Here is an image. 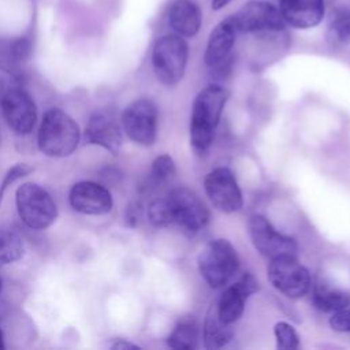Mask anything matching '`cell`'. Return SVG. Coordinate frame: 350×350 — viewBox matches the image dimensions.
I'll use <instances>...</instances> for the list:
<instances>
[{
	"label": "cell",
	"mask_w": 350,
	"mask_h": 350,
	"mask_svg": "<svg viewBox=\"0 0 350 350\" xmlns=\"http://www.w3.org/2000/svg\"><path fill=\"white\" fill-rule=\"evenodd\" d=\"M227 100V89L217 83L208 85L194 98L190 116V144L196 152L204 153L212 145Z\"/></svg>",
	"instance_id": "obj_1"
},
{
	"label": "cell",
	"mask_w": 350,
	"mask_h": 350,
	"mask_svg": "<svg viewBox=\"0 0 350 350\" xmlns=\"http://www.w3.org/2000/svg\"><path fill=\"white\" fill-rule=\"evenodd\" d=\"M79 138V127L68 113L59 108L45 112L37 135L41 153L49 157L70 156L77 149Z\"/></svg>",
	"instance_id": "obj_2"
},
{
	"label": "cell",
	"mask_w": 350,
	"mask_h": 350,
	"mask_svg": "<svg viewBox=\"0 0 350 350\" xmlns=\"http://www.w3.org/2000/svg\"><path fill=\"white\" fill-rule=\"evenodd\" d=\"M198 272L211 288H219L230 282L239 268L235 247L223 238L209 241L197 258Z\"/></svg>",
	"instance_id": "obj_3"
},
{
	"label": "cell",
	"mask_w": 350,
	"mask_h": 350,
	"mask_svg": "<svg viewBox=\"0 0 350 350\" xmlns=\"http://www.w3.org/2000/svg\"><path fill=\"white\" fill-rule=\"evenodd\" d=\"M189 59V45L179 34L160 37L152 49V66L157 79L167 85H176L185 75Z\"/></svg>",
	"instance_id": "obj_4"
},
{
	"label": "cell",
	"mask_w": 350,
	"mask_h": 350,
	"mask_svg": "<svg viewBox=\"0 0 350 350\" xmlns=\"http://www.w3.org/2000/svg\"><path fill=\"white\" fill-rule=\"evenodd\" d=\"M16 211L21 220L33 230H45L56 220L57 206L40 185L27 182L16 189Z\"/></svg>",
	"instance_id": "obj_5"
},
{
	"label": "cell",
	"mask_w": 350,
	"mask_h": 350,
	"mask_svg": "<svg viewBox=\"0 0 350 350\" xmlns=\"http://www.w3.org/2000/svg\"><path fill=\"white\" fill-rule=\"evenodd\" d=\"M268 279L273 288L291 299L306 295L312 288V278L297 256H279L271 258L268 265Z\"/></svg>",
	"instance_id": "obj_6"
},
{
	"label": "cell",
	"mask_w": 350,
	"mask_h": 350,
	"mask_svg": "<svg viewBox=\"0 0 350 350\" xmlns=\"http://www.w3.org/2000/svg\"><path fill=\"white\" fill-rule=\"evenodd\" d=\"M237 31H280L286 22L279 7L265 0H250L245 3L234 15L228 16Z\"/></svg>",
	"instance_id": "obj_7"
},
{
	"label": "cell",
	"mask_w": 350,
	"mask_h": 350,
	"mask_svg": "<svg viewBox=\"0 0 350 350\" xmlns=\"http://www.w3.org/2000/svg\"><path fill=\"white\" fill-rule=\"evenodd\" d=\"M122 127L127 137L138 145L150 146L157 137V107L150 98L130 103L122 113Z\"/></svg>",
	"instance_id": "obj_8"
},
{
	"label": "cell",
	"mask_w": 350,
	"mask_h": 350,
	"mask_svg": "<svg viewBox=\"0 0 350 350\" xmlns=\"http://www.w3.org/2000/svg\"><path fill=\"white\" fill-rule=\"evenodd\" d=\"M0 107L8 127L15 134L26 135L31 133L37 120V108L25 89L5 85L1 90Z\"/></svg>",
	"instance_id": "obj_9"
},
{
	"label": "cell",
	"mask_w": 350,
	"mask_h": 350,
	"mask_svg": "<svg viewBox=\"0 0 350 350\" xmlns=\"http://www.w3.org/2000/svg\"><path fill=\"white\" fill-rule=\"evenodd\" d=\"M249 235L253 246L267 258H275L279 256H297V242L279 232L271 221L262 215H253L249 219Z\"/></svg>",
	"instance_id": "obj_10"
},
{
	"label": "cell",
	"mask_w": 350,
	"mask_h": 350,
	"mask_svg": "<svg viewBox=\"0 0 350 350\" xmlns=\"http://www.w3.org/2000/svg\"><path fill=\"white\" fill-rule=\"evenodd\" d=\"M204 189L212 205L224 213L237 212L243 205L237 178L227 167H217L209 171L204 179Z\"/></svg>",
	"instance_id": "obj_11"
},
{
	"label": "cell",
	"mask_w": 350,
	"mask_h": 350,
	"mask_svg": "<svg viewBox=\"0 0 350 350\" xmlns=\"http://www.w3.org/2000/svg\"><path fill=\"white\" fill-rule=\"evenodd\" d=\"M174 224L189 232H197L209 223V211L201 198L187 187L174 189L167 196Z\"/></svg>",
	"instance_id": "obj_12"
},
{
	"label": "cell",
	"mask_w": 350,
	"mask_h": 350,
	"mask_svg": "<svg viewBox=\"0 0 350 350\" xmlns=\"http://www.w3.org/2000/svg\"><path fill=\"white\" fill-rule=\"evenodd\" d=\"M83 138L86 144L98 145L116 156L122 145L120 124L111 111L97 109L88 120Z\"/></svg>",
	"instance_id": "obj_13"
},
{
	"label": "cell",
	"mask_w": 350,
	"mask_h": 350,
	"mask_svg": "<svg viewBox=\"0 0 350 350\" xmlns=\"http://www.w3.org/2000/svg\"><path fill=\"white\" fill-rule=\"evenodd\" d=\"M258 290V282L252 273H243L235 283L228 286L216 308L219 319L227 324H234L243 314L247 298Z\"/></svg>",
	"instance_id": "obj_14"
},
{
	"label": "cell",
	"mask_w": 350,
	"mask_h": 350,
	"mask_svg": "<svg viewBox=\"0 0 350 350\" xmlns=\"http://www.w3.org/2000/svg\"><path fill=\"white\" fill-rule=\"evenodd\" d=\"M70 205L83 215H105L111 212L113 201L109 190L96 182H78L70 190Z\"/></svg>",
	"instance_id": "obj_15"
},
{
	"label": "cell",
	"mask_w": 350,
	"mask_h": 350,
	"mask_svg": "<svg viewBox=\"0 0 350 350\" xmlns=\"http://www.w3.org/2000/svg\"><path fill=\"white\" fill-rule=\"evenodd\" d=\"M279 11L286 22L295 29H310L325 15L324 0H279Z\"/></svg>",
	"instance_id": "obj_16"
},
{
	"label": "cell",
	"mask_w": 350,
	"mask_h": 350,
	"mask_svg": "<svg viewBox=\"0 0 350 350\" xmlns=\"http://www.w3.org/2000/svg\"><path fill=\"white\" fill-rule=\"evenodd\" d=\"M235 34L237 30L228 18L212 29L204 53V62L208 67L212 68L231 56V51L235 44Z\"/></svg>",
	"instance_id": "obj_17"
},
{
	"label": "cell",
	"mask_w": 350,
	"mask_h": 350,
	"mask_svg": "<svg viewBox=\"0 0 350 350\" xmlns=\"http://www.w3.org/2000/svg\"><path fill=\"white\" fill-rule=\"evenodd\" d=\"M202 23V12L193 0H175L168 10V25L182 37H193Z\"/></svg>",
	"instance_id": "obj_18"
},
{
	"label": "cell",
	"mask_w": 350,
	"mask_h": 350,
	"mask_svg": "<svg viewBox=\"0 0 350 350\" xmlns=\"http://www.w3.org/2000/svg\"><path fill=\"white\" fill-rule=\"evenodd\" d=\"M31 55V41L27 37L0 40V71L18 77L19 68Z\"/></svg>",
	"instance_id": "obj_19"
},
{
	"label": "cell",
	"mask_w": 350,
	"mask_h": 350,
	"mask_svg": "<svg viewBox=\"0 0 350 350\" xmlns=\"http://www.w3.org/2000/svg\"><path fill=\"white\" fill-rule=\"evenodd\" d=\"M312 304L321 312L335 313L350 305V293L334 287L329 283L319 282L312 290Z\"/></svg>",
	"instance_id": "obj_20"
},
{
	"label": "cell",
	"mask_w": 350,
	"mask_h": 350,
	"mask_svg": "<svg viewBox=\"0 0 350 350\" xmlns=\"http://www.w3.org/2000/svg\"><path fill=\"white\" fill-rule=\"evenodd\" d=\"M231 324L221 321L216 310H211L204 323V345L206 349H219L232 339Z\"/></svg>",
	"instance_id": "obj_21"
},
{
	"label": "cell",
	"mask_w": 350,
	"mask_h": 350,
	"mask_svg": "<svg viewBox=\"0 0 350 350\" xmlns=\"http://www.w3.org/2000/svg\"><path fill=\"white\" fill-rule=\"evenodd\" d=\"M200 336L198 324L193 319L180 320L167 338V345L175 350H191Z\"/></svg>",
	"instance_id": "obj_22"
},
{
	"label": "cell",
	"mask_w": 350,
	"mask_h": 350,
	"mask_svg": "<svg viewBox=\"0 0 350 350\" xmlns=\"http://www.w3.org/2000/svg\"><path fill=\"white\" fill-rule=\"evenodd\" d=\"M23 256V239L8 228L0 230V268L18 261Z\"/></svg>",
	"instance_id": "obj_23"
},
{
	"label": "cell",
	"mask_w": 350,
	"mask_h": 350,
	"mask_svg": "<svg viewBox=\"0 0 350 350\" xmlns=\"http://www.w3.org/2000/svg\"><path fill=\"white\" fill-rule=\"evenodd\" d=\"M327 38L332 45H346L350 42V12L338 14L329 23Z\"/></svg>",
	"instance_id": "obj_24"
},
{
	"label": "cell",
	"mask_w": 350,
	"mask_h": 350,
	"mask_svg": "<svg viewBox=\"0 0 350 350\" xmlns=\"http://www.w3.org/2000/svg\"><path fill=\"white\" fill-rule=\"evenodd\" d=\"M148 219L156 227H165L174 224L171 205L167 197L154 198L148 205Z\"/></svg>",
	"instance_id": "obj_25"
},
{
	"label": "cell",
	"mask_w": 350,
	"mask_h": 350,
	"mask_svg": "<svg viewBox=\"0 0 350 350\" xmlns=\"http://www.w3.org/2000/svg\"><path fill=\"white\" fill-rule=\"evenodd\" d=\"M276 347L280 350H294L299 347V336L295 328L287 321H278L273 327Z\"/></svg>",
	"instance_id": "obj_26"
},
{
	"label": "cell",
	"mask_w": 350,
	"mask_h": 350,
	"mask_svg": "<svg viewBox=\"0 0 350 350\" xmlns=\"http://www.w3.org/2000/svg\"><path fill=\"white\" fill-rule=\"evenodd\" d=\"M174 174H175V163H174V160L170 154L164 153V154L157 156L153 160L152 168H150L149 182L152 185H157V183H161V182L167 180Z\"/></svg>",
	"instance_id": "obj_27"
},
{
	"label": "cell",
	"mask_w": 350,
	"mask_h": 350,
	"mask_svg": "<svg viewBox=\"0 0 350 350\" xmlns=\"http://www.w3.org/2000/svg\"><path fill=\"white\" fill-rule=\"evenodd\" d=\"M31 171H33V167L26 164V163H18V164L12 165L11 168H8V171L4 174L3 179H1V183H0V204L3 201V197L7 191V189L11 185H14L16 180L29 175Z\"/></svg>",
	"instance_id": "obj_28"
},
{
	"label": "cell",
	"mask_w": 350,
	"mask_h": 350,
	"mask_svg": "<svg viewBox=\"0 0 350 350\" xmlns=\"http://www.w3.org/2000/svg\"><path fill=\"white\" fill-rule=\"evenodd\" d=\"M329 325L338 332H350V309H342L332 313L329 319Z\"/></svg>",
	"instance_id": "obj_29"
},
{
	"label": "cell",
	"mask_w": 350,
	"mask_h": 350,
	"mask_svg": "<svg viewBox=\"0 0 350 350\" xmlns=\"http://www.w3.org/2000/svg\"><path fill=\"white\" fill-rule=\"evenodd\" d=\"M139 213H141V206L139 204H131L127 208V213H126V221L129 226L134 227L137 224V220L139 219Z\"/></svg>",
	"instance_id": "obj_30"
},
{
	"label": "cell",
	"mask_w": 350,
	"mask_h": 350,
	"mask_svg": "<svg viewBox=\"0 0 350 350\" xmlns=\"http://www.w3.org/2000/svg\"><path fill=\"white\" fill-rule=\"evenodd\" d=\"M111 349H115V350H130V349H139V346L131 343V342H127V340H123V339H119L116 342H113L111 345Z\"/></svg>",
	"instance_id": "obj_31"
},
{
	"label": "cell",
	"mask_w": 350,
	"mask_h": 350,
	"mask_svg": "<svg viewBox=\"0 0 350 350\" xmlns=\"http://www.w3.org/2000/svg\"><path fill=\"white\" fill-rule=\"evenodd\" d=\"M232 0H212L211 1V7L213 11H219L221 8H224L228 3H231Z\"/></svg>",
	"instance_id": "obj_32"
},
{
	"label": "cell",
	"mask_w": 350,
	"mask_h": 350,
	"mask_svg": "<svg viewBox=\"0 0 350 350\" xmlns=\"http://www.w3.org/2000/svg\"><path fill=\"white\" fill-rule=\"evenodd\" d=\"M4 336H3V331L0 329V350H4Z\"/></svg>",
	"instance_id": "obj_33"
},
{
	"label": "cell",
	"mask_w": 350,
	"mask_h": 350,
	"mask_svg": "<svg viewBox=\"0 0 350 350\" xmlns=\"http://www.w3.org/2000/svg\"><path fill=\"white\" fill-rule=\"evenodd\" d=\"M0 291H1V279H0Z\"/></svg>",
	"instance_id": "obj_34"
}]
</instances>
